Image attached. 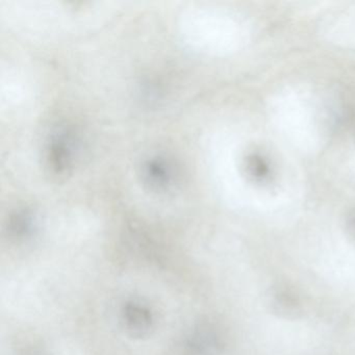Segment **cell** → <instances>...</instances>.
<instances>
[{
  "instance_id": "6da1fadb",
  "label": "cell",
  "mask_w": 355,
  "mask_h": 355,
  "mask_svg": "<svg viewBox=\"0 0 355 355\" xmlns=\"http://www.w3.org/2000/svg\"><path fill=\"white\" fill-rule=\"evenodd\" d=\"M123 320L125 327L134 336H141L153 326V315L147 307L140 303H128L124 307Z\"/></svg>"
}]
</instances>
